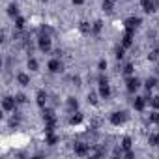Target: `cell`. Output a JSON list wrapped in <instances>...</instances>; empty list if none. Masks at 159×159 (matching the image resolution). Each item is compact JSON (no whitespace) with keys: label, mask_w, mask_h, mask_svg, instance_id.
<instances>
[{"label":"cell","mask_w":159,"mask_h":159,"mask_svg":"<svg viewBox=\"0 0 159 159\" xmlns=\"http://www.w3.org/2000/svg\"><path fill=\"white\" fill-rule=\"evenodd\" d=\"M47 67H49V71H51V73H58V71H62V64H60V60H56V58H54V60H51Z\"/></svg>","instance_id":"8"},{"label":"cell","mask_w":159,"mask_h":159,"mask_svg":"<svg viewBox=\"0 0 159 159\" xmlns=\"http://www.w3.org/2000/svg\"><path fill=\"white\" fill-rule=\"evenodd\" d=\"M99 69H101V71H105V69H107V62H105V60H101V62H99Z\"/></svg>","instance_id":"28"},{"label":"cell","mask_w":159,"mask_h":159,"mask_svg":"<svg viewBox=\"0 0 159 159\" xmlns=\"http://www.w3.org/2000/svg\"><path fill=\"white\" fill-rule=\"evenodd\" d=\"M28 67H30L32 71H36V69H38V62H36L34 58H30V60H28Z\"/></svg>","instance_id":"20"},{"label":"cell","mask_w":159,"mask_h":159,"mask_svg":"<svg viewBox=\"0 0 159 159\" xmlns=\"http://www.w3.org/2000/svg\"><path fill=\"white\" fill-rule=\"evenodd\" d=\"M140 4H142V8H144V11H146V13L155 11V10H157V6H159L157 0H140Z\"/></svg>","instance_id":"1"},{"label":"cell","mask_w":159,"mask_h":159,"mask_svg":"<svg viewBox=\"0 0 159 159\" xmlns=\"http://www.w3.org/2000/svg\"><path fill=\"white\" fill-rule=\"evenodd\" d=\"M38 47L43 51V52H47L49 49H51V39H49V36H39V39H38Z\"/></svg>","instance_id":"3"},{"label":"cell","mask_w":159,"mask_h":159,"mask_svg":"<svg viewBox=\"0 0 159 159\" xmlns=\"http://www.w3.org/2000/svg\"><path fill=\"white\" fill-rule=\"evenodd\" d=\"M8 13H10L11 17H17V6H15V4H11V6L8 8Z\"/></svg>","instance_id":"18"},{"label":"cell","mask_w":159,"mask_h":159,"mask_svg":"<svg viewBox=\"0 0 159 159\" xmlns=\"http://www.w3.org/2000/svg\"><path fill=\"white\" fill-rule=\"evenodd\" d=\"M45 101H47V94H45L43 90H39V92H38V105H39V107H45Z\"/></svg>","instance_id":"13"},{"label":"cell","mask_w":159,"mask_h":159,"mask_svg":"<svg viewBox=\"0 0 159 159\" xmlns=\"http://www.w3.org/2000/svg\"><path fill=\"white\" fill-rule=\"evenodd\" d=\"M83 2H84V0H73V4H77V6H81Z\"/></svg>","instance_id":"32"},{"label":"cell","mask_w":159,"mask_h":159,"mask_svg":"<svg viewBox=\"0 0 159 159\" xmlns=\"http://www.w3.org/2000/svg\"><path fill=\"white\" fill-rule=\"evenodd\" d=\"M131 43H133V32H127L125 30V36H124V39H122V47L125 49V47H131Z\"/></svg>","instance_id":"10"},{"label":"cell","mask_w":159,"mask_h":159,"mask_svg":"<svg viewBox=\"0 0 159 159\" xmlns=\"http://www.w3.org/2000/svg\"><path fill=\"white\" fill-rule=\"evenodd\" d=\"M99 96L101 98H109L111 96V88L107 84V79H99Z\"/></svg>","instance_id":"4"},{"label":"cell","mask_w":159,"mask_h":159,"mask_svg":"<svg viewBox=\"0 0 159 159\" xmlns=\"http://www.w3.org/2000/svg\"><path fill=\"white\" fill-rule=\"evenodd\" d=\"M114 4H116V0H103V10H105L107 13H111L112 8H114Z\"/></svg>","instance_id":"12"},{"label":"cell","mask_w":159,"mask_h":159,"mask_svg":"<svg viewBox=\"0 0 159 159\" xmlns=\"http://www.w3.org/2000/svg\"><path fill=\"white\" fill-rule=\"evenodd\" d=\"M131 71H133V66H131V64H127V66L124 67V73H125V75H131Z\"/></svg>","instance_id":"27"},{"label":"cell","mask_w":159,"mask_h":159,"mask_svg":"<svg viewBox=\"0 0 159 159\" xmlns=\"http://www.w3.org/2000/svg\"><path fill=\"white\" fill-rule=\"evenodd\" d=\"M15 23H17V25H15L17 28H23V26H25V19H23V17H17V21H15Z\"/></svg>","instance_id":"25"},{"label":"cell","mask_w":159,"mask_h":159,"mask_svg":"<svg viewBox=\"0 0 159 159\" xmlns=\"http://www.w3.org/2000/svg\"><path fill=\"white\" fill-rule=\"evenodd\" d=\"M73 150H75L77 155H86V153H90V146L84 144V142H77V144H73Z\"/></svg>","instance_id":"2"},{"label":"cell","mask_w":159,"mask_h":159,"mask_svg":"<svg viewBox=\"0 0 159 159\" xmlns=\"http://www.w3.org/2000/svg\"><path fill=\"white\" fill-rule=\"evenodd\" d=\"M17 101H19V103H25L26 99H25V96H23V94H19V96H17Z\"/></svg>","instance_id":"30"},{"label":"cell","mask_w":159,"mask_h":159,"mask_svg":"<svg viewBox=\"0 0 159 159\" xmlns=\"http://www.w3.org/2000/svg\"><path fill=\"white\" fill-rule=\"evenodd\" d=\"M101 28H103V23H101V21H96V23H94V26H92V32H94V34H99V32H101Z\"/></svg>","instance_id":"16"},{"label":"cell","mask_w":159,"mask_h":159,"mask_svg":"<svg viewBox=\"0 0 159 159\" xmlns=\"http://www.w3.org/2000/svg\"><path fill=\"white\" fill-rule=\"evenodd\" d=\"M17 81H19L21 86H28V84H30V77H28L26 73H19V75H17Z\"/></svg>","instance_id":"11"},{"label":"cell","mask_w":159,"mask_h":159,"mask_svg":"<svg viewBox=\"0 0 159 159\" xmlns=\"http://www.w3.org/2000/svg\"><path fill=\"white\" fill-rule=\"evenodd\" d=\"M139 25H140V19H139V17H131V19L125 21V30H127V32H133Z\"/></svg>","instance_id":"5"},{"label":"cell","mask_w":159,"mask_h":159,"mask_svg":"<svg viewBox=\"0 0 159 159\" xmlns=\"http://www.w3.org/2000/svg\"><path fill=\"white\" fill-rule=\"evenodd\" d=\"M2 109L8 111V112L13 111V109H15V99H13V98H4V101H2Z\"/></svg>","instance_id":"9"},{"label":"cell","mask_w":159,"mask_h":159,"mask_svg":"<svg viewBox=\"0 0 159 159\" xmlns=\"http://www.w3.org/2000/svg\"><path fill=\"white\" fill-rule=\"evenodd\" d=\"M69 107H71V109H77V101H75V99H69Z\"/></svg>","instance_id":"31"},{"label":"cell","mask_w":159,"mask_h":159,"mask_svg":"<svg viewBox=\"0 0 159 159\" xmlns=\"http://www.w3.org/2000/svg\"><path fill=\"white\" fill-rule=\"evenodd\" d=\"M155 83H157V81H155L153 77H152V79H148V81H146V88H148V90H150V88H153V86H155Z\"/></svg>","instance_id":"22"},{"label":"cell","mask_w":159,"mask_h":159,"mask_svg":"<svg viewBox=\"0 0 159 159\" xmlns=\"http://www.w3.org/2000/svg\"><path fill=\"white\" fill-rule=\"evenodd\" d=\"M124 120H125V112H114V114L111 116V124H114V125L124 124Z\"/></svg>","instance_id":"7"},{"label":"cell","mask_w":159,"mask_h":159,"mask_svg":"<svg viewBox=\"0 0 159 159\" xmlns=\"http://www.w3.org/2000/svg\"><path fill=\"white\" fill-rule=\"evenodd\" d=\"M150 122H153V124H159V112H153V114H150Z\"/></svg>","instance_id":"23"},{"label":"cell","mask_w":159,"mask_h":159,"mask_svg":"<svg viewBox=\"0 0 159 159\" xmlns=\"http://www.w3.org/2000/svg\"><path fill=\"white\" fill-rule=\"evenodd\" d=\"M122 148H124V150H129V148H131V139H129V137H124V140H122Z\"/></svg>","instance_id":"17"},{"label":"cell","mask_w":159,"mask_h":159,"mask_svg":"<svg viewBox=\"0 0 159 159\" xmlns=\"http://www.w3.org/2000/svg\"><path fill=\"white\" fill-rule=\"evenodd\" d=\"M54 142H56V137H54L52 133H47V144H51V146H52Z\"/></svg>","instance_id":"21"},{"label":"cell","mask_w":159,"mask_h":159,"mask_svg":"<svg viewBox=\"0 0 159 159\" xmlns=\"http://www.w3.org/2000/svg\"><path fill=\"white\" fill-rule=\"evenodd\" d=\"M122 56H124V47L118 49V52H116V58H122Z\"/></svg>","instance_id":"29"},{"label":"cell","mask_w":159,"mask_h":159,"mask_svg":"<svg viewBox=\"0 0 159 159\" xmlns=\"http://www.w3.org/2000/svg\"><path fill=\"white\" fill-rule=\"evenodd\" d=\"M133 105H135V109H137V111H142V109H144V105H146V99H144V98H137Z\"/></svg>","instance_id":"14"},{"label":"cell","mask_w":159,"mask_h":159,"mask_svg":"<svg viewBox=\"0 0 159 159\" xmlns=\"http://www.w3.org/2000/svg\"><path fill=\"white\" fill-rule=\"evenodd\" d=\"M69 122H71L73 125H77V124H81V122H83V114H81V112H77L75 116H71V120H69Z\"/></svg>","instance_id":"15"},{"label":"cell","mask_w":159,"mask_h":159,"mask_svg":"<svg viewBox=\"0 0 159 159\" xmlns=\"http://www.w3.org/2000/svg\"><path fill=\"white\" fill-rule=\"evenodd\" d=\"M150 103H152V107H153V109H159V98H152V99H150Z\"/></svg>","instance_id":"24"},{"label":"cell","mask_w":159,"mask_h":159,"mask_svg":"<svg viewBox=\"0 0 159 159\" xmlns=\"http://www.w3.org/2000/svg\"><path fill=\"white\" fill-rule=\"evenodd\" d=\"M88 101H90L92 105H96V103H98V99H96V94H94V92H92V94H88Z\"/></svg>","instance_id":"26"},{"label":"cell","mask_w":159,"mask_h":159,"mask_svg":"<svg viewBox=\"0 0 159 159\" xmlns=\"http://www.w3.org/2000/svg\"><path fill=\"white\" fill-rule=\"evenodd\" d=\"M92 30V26L88 25V23H81V32H84V34H88Z\"/></svg>","instance_id":"19"},{"label":"cell","mask_w":159,"mask_h":159,"mask_svg":"<svg viewBox=\"0 0 159 159\" xmlns=\"http://www.w3.org/2000/svg\"><path fill=\"white\" fill-rule=\"evenodd\" d=\"M125 84H127V90H129V92H135V90H137V88L140 86V81H139L137 77H129Z\"/></svg>","instance_id":"6"}]
</instances>
